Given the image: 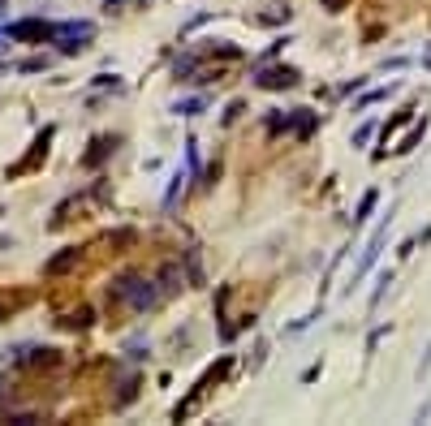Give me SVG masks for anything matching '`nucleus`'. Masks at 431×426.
<instances>
[{"label":"nucleus","instance_id":"nucleus-4","mask_svg":"<svg viewBox=\"0 0 431 426\" xmlns=\"http://www.w3.org/2000/svg\"><path fill=\"white\" fill-rule=\"evenodd\" d=\"M298 82H302V74L294 65H263V69L254 74V87L259 91H294Z\"/></svg>","mask_w":431,"mask_h":426},{"label":"nucleus","instance_id":"nucleus-7","mask_svg":"<svg viewBox=\"0 0 431 426\" xmlns=\"http://www.w3.org/2000/svg\"><path fill=\"white\" fill-rule=\"evenodd\" d=\"M113 151H117V138H113V134L91 138V151L82 155V168H100V164H104L108 155H113Z\"/></svg>","mask_w":431,"mask_h":426},{"label":"nucleus","instance_id":"nucleus-3","mask_svg":"<svg viewBox=\"0 0 431 426\" xmlns=\"http://www.w3.org/2000/svg\"><path fill=\"white\" fill-rule=\"evenodd\" d=\"M229 366H233V357H220V362H216V366H212V370H207L203 379L195 383V392H190V396H186L177 409H173V418L181 422V418H190V414H195V409H199V401L207 396V392H212V383H220V379H225V370H229Z\"/></svg>","mask_w":431,"mask_h":426},{"label":"nucleus","instance_id":"nucleus-29","mask_svg":"<svg viewBox=\"0 0 431 426\" xmlns=\"http://www.w3.org/2000/svg\"><path fill=\"white\" fill-rule=\"evenodd\" d=\"M95 87H113V91H125L121 82H117V78H108V74H100V78H95Z\"/></svg>","mask_w":431,"mask_h":426},{"label":"nucleus","instance_id":"nucleus-5","mask_svg":"<svg viewBox=\"0 0 431 426\" xmlns=\"http://www.w3.org/2000/svg\"><path fill=\"white\" fill-rule=\"evenodd\" d=\"M388 224H393V207H388V216L375 224V233H371V241H366V250H362V258H358V267H354V280H362L366 271L375 267V258H379V250H384V237H388ZM349 280V284H354Z\"/></svg>","mask_w":431,"mask_h":426},{"label":"nucleus","instance_id":"nucleus-6","mask_svg":"<svg viewBox=\"0 0 431 426\" xmlns=\"http://www.w3.org/2000/svg\"><path fill=\"white\" fill-rule=\"evenodd\" d=\"M5 39H13V43H26V39L47 43V39H52V22H43V18H22V22L5 26Z\"/></svg>","mask_w":431,"mask_h":426},{"label":"nucleus","instance_id":"nucleus-30","mask_svg":"<svg viewBox=\"0 0 431 426\" xmlns=\"http://www.w3.org/2000/svg\"><path fill=\"white\" fill-rule=\"evenodd\" d=\"M414 245H419V237H406V241H401V250H397V254H401V258H410V254H414Z\"/></svg>","mask_w":431,"mask_h":426},{"label":"nucleus","instance_id":"nucleus-24","mask_svg":"<svg viewBox=\"0 0 431 426\" xmlns=\"http://www.w3.org/2000/svg\"><path fill=\"white\" fill-rule=\"evenodd\" d=\"M388 95H393V87H388V91H384V87H379V91H366L362 100H358V108H371V104H379V100H388Z\"/></svg>","mask_w":431,"mask_h":426},{"label":"nucleus","instance_id":"nucleus-12","mask_svg":"<svg viewBox=\"0 0 431 426\" xmlns=\"http://www.w3.org/2000/svg\"><path fill=\"white\" fill-rule=\"evenodd\" d=\"M315 125H319V112H311V108H298V125H294V138H302V142H307V138L315 134Z\"/></svg>","mask_w":431,"mask_h":426},{"label":"nucleus","instance_id":"nucleus-14","mask_svg":"<svg viewBox=\"0 0 431 426\" xmlns=\"http://www.w3.org/2000/svg\"><path fill=\"white\" fill-rule=\"evenodd\" d=\"M414 112H419V108H414V104H406V108H401V112H397V117H393V121H388L384 129H379V134H384V146H388V138L397 134V129H401V125H410V121H414Z\"/></svg>","mask_w":431,"mask_h":426},{"label":"nucleus","instance_id":"nucleus-20","mask_svg":"<svg viewBox=\"0 0 431 426\" xmlns=\"http://www.w3.org/2000/svg\"><path fill=\"white\" fill-rule=\"evenodd\" d=\"M263 357H267V340H254V349H250V357H246V370H259Z\"/></svg>","mask_w":431,"mask_h":426},{"label":"nucleus","instance_id":"nucleus-10","mask_svg":"<svg viewBox=\"0 0 431 426\" xmlns=\"http://www.w3.org/2000/svg\"><path fill=\"white\" fill-rule=\"evenodd\" d=\"M423 138H427V117H423V121H414V129H410V134L393 146V155H410V151H414V146H419Z\"/></svg>","mask_w":431,"mask_h":426},{"label":"nucleus","instance_id":"nucleus-18","mask_svg":"<svg viewBox=\"0 0 431 426\" xmlns=\"http://www.w3.org/2000/svg\"><path fill=\"white\" fill-rule=\"evenodd\" d=\"M47 65H52V56H26V60H18V74H39Z\"/></svg>","mask_w":431,"mask_h":426},{"label":"nucleus","instance_id":"nucleus-13","mask_svg":"<svg viewBox=\"0 0 431 426\" xmlns=\"http://www.w3.org/2000/svg\"><path fill=\"white\" fill-rule=\"evenodd\" d=\"M289 18H294L289 5H272L267 13H254V22H259V26H280V22H289Z\"/></svg>","mask_w":431,"mask_h":426},{"label":"nucleus","instance_id":"nucleus-17","mask_svg":"<svg viewBox=\"0 0 431 426\" xmlns=\"http://www.w3.org/2000/svg\"><path fill=\"white\" fill-rule=\"evenodd\" d=\"M159 280H164V293H177L186 284V276H181V263H168L164 271H159Z\"/></svg>","mask_w":431,"mask_h":426},{"label":"nucleus","instance_id":"nucleus-28","mask_svg":"<svg viewBox=\"0 0 431 426\" xmlns=\"http://www.w3.org/2000/svg\"><path fill=\"white\" fill-rule=\"evenodd\" d=\"M431 374V340H427V353H423V362H419V379H427Z\"/></svg>","mask_w":431,"mask_h":426},{"label":"nucleus","instance_id":"nucleus-31","mask_svg":"<svg viewBox=\"0 0 431 426\" xmlns=\"http://www.w3.org/2000/svg\"><path fill=\"white\" fill-rule=\"evenodd\" d=\"M121 5H125V0H104V9H108V13H113V9H121Z\"/></svg>","mask_w":431,"mask_h":426},{"label":"nucleus","instance_id":"nucleus-26","mask_svg":"<svg viewBox=\"0 0 431 426\" xmlns=\"http://www.w3.org/2000/svg\"><path fill=\"white\" fill-rule=\"evenodd\" d=\"M242 112H246V104H242V100H233V104L225 108V125H233L237 117H242Z\"/></svg>","mask_w":431,"mask_h":426},{"label":"nucleus","instance_id":"nucleus-2","mask_svg":"<svg viewBox=\"0 0 431 426\" xmlns=\"http://www.w3.org/2000/svg\"><path fill=\"white\" fill-rule=\"evenodd\" d=\"M95 39V22H52V39L60 56H78L87 52V43Z\"/></svg>","mask_w":431,"mask_h":426},{"label":"nucleus","instance_id":"nucleus-27","mask_svg":"<svg viewBox=\"0 0 431 426\" xmlns=\"http://www.w3.org/2000/svg\"><path fill=\"white\" fill-rule=\"evenodd\" d=\"M87 323H91V310H78V315L65 319V327H87Z\"/></svg>","mask_w":431,"mask_h":426},{"label":"nucleus","instance_id":"nucleus-25","mask_svg":"<svg viewBox=\"0 0 431 426\" xmlns=\"http://www.w3.org/2000/svg\"><path fill=\"white\" fill-rule=\"evenodd\" d=\"M147 349H151V345H147V340H130V345H125V353H130V357H134V362H138V357H147Z\"/></svg>","mask_w":431,"mask_h":426},{"label":"nucleus","instance_id":"nucleus-33","mask_svg":"<svg viewBox=\"0 0 431 426\" xmlns=\"http://www.w3.org/2000/svg\"><path fill=\"white\" fill-rule=\"evenodd\" d=\"M5 9H9V5H5V0H0V13H5Z\"/></svg>","mask_w":431,"mask_h":426},{"label":"nucleus","instance_id":"nucleus-32","mask_svg":"<svg viewBox=\"0 0 431 426\" xmlns=\"http://www.w3.org/2000/svg\"><path fill=\"white\" fill-rule=\"evenodd\" d=\"M324 5H328V9H332V13H337V9H341V0H324Z\"/></svg>","mask_w":431,"mask_h":426},{"label":"nucleus","instance_id":"nucleus-1","mask_svg":"<svg viewBox=\"0 0 431 426\" xmlns=\"http://www.w3.org/2000/svg\"><path fill=\"white\" fill-rule=\"evenodd\" d=\"M159 298H164V289H155V280H147V276H121V280L108 284V302H125L134 315L155 310Z\"/></svg>","mask_w":431,"mask_h":426},{"label":"nucleus","instance_id":"nucleus-19","mask_svg":"<svg viewBox=\"0 0 431 426\" xmlns=\"http://www.w3.org/2000/svg\"><path fill=\"white\" fill-rule=\"evenodd\" d=\"M186 276H190V284H203V267H199L195 250H186Z\"/></svg>","mask_w":431,"mask_h":426},{"label":"nucleus","instance_id":"nucleus-9","mask_svg":"<svg viewBox=\"0 0 431 426\" xmlns=\"http://www.w3.org/2000/svg\"><path fill=\"white\" fill-rule=\"evenodd\" d=\"M52 134H56V129H52V125H47V129H43V134L35 138V151H30V155H26V159L18 164V168H13V177H18V172H26V168H35V159H39V155H47V142H52Z\"/></svg>","mask_w":431,"mask_h":426},{"label":"nucleus","instance_id":"nucleus-15","mask_svg":"<svg viewBox=\"0 0 431 426\" xmlns=\"http://www.w3.org/2000/svg\"><path fill=\"white\" fill-rule=\"evenodd\" d=\"M375 203H379V190H366L362 199H358V211H354V228H362V224H366V216L375 211Z\"/></svg>","mask_w":431,"mask_h":426},{"label":"nucleus","instance_id":"nucleus-11","mask_svg":"<svg viewBox=\"0 0 431 426\" xmlns=\"http://www.w3.org/2000/svg\"><path fill=\"white\" fill-rule=\"evenodd\" d=\"M199 65H203V56L199 52H186V56H177V60H173V78H195L199 74Z\"/></svg>","mask_w":431,"mask_h":426},{"label":"nucleus","instance_id":"nucleus-8","mask_svg":"<svg viewBox=\"0 0 431 426\" xmlns=\"http://www.w3.org/2000/svg\"><path fill=\"white\" fill-rule=\"evenodd\" d=\"M78 254H82L78 245H65V250H60L56 258H47V263H43V276H65V271L78 263Z\"/></svg>","mask_w":431,"mask_h":426},{"label":"nucleus","instance_id":"nucleus-22","mask_svg":"<svg viewBox=\"0 0 431 426\" xmlns=\"http://www.w3.org/2000/svg\"><path fill=\"white\" fill-rule=\"evenodd\" d=\"M186 177H190V172H177V177H173V186H168V194H164V211L177 203V194H181V181H186Z\"/></svg>","mask_w":431,"mask_h":426},{"label":"nucleus","instance_id":"nucleus-23","mask_svg":"<svg viewBox=\"0 0 431 426\" xmlns=\"http://www.w3.org/2000/svg\"><path fill=\"white\" fill-rule=\"evenodd\" d=\"M371 134H375V125H371V121H362V125L354 129V138H349V142H354V146H366V142H371Z\"/></svg>","mask_w":431,"mask_h":426},{"label":"nucleus","instance_id":"nucleus-16","mask_svg":"<svg viewBox=\"0 0 431 426\" xmlns=\"http://www.w3.org/2000/svg\"><path fill=\"white\" fill-rule=\"evenodd\" d=\"M173 112H177V117H199V112H207V95H195V100H177V104H173Z\"/></svg>","mask_w":431,"mask_h":426},{"label":"nucleus","instance_id":"nucleus-21","mask_svg":"<svg viewBox=\"0 0 431 426\" xmlns=\"http://www.w3.org/2000/svg\"><path fill=\"white\" fill-rule=\"evenodd\" d=\"M393 284V271H379V280H375V293H371V310L379 306V302H384V289Z\"/></svg>","mask_w":431,"mask_h":426}]
</instances>
